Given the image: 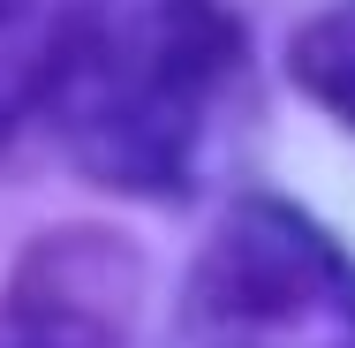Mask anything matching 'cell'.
Returning <instances> with one entry per match:
<instances>
[{
  "instance_id": "277c9868",
  "label": "cell",
  "mask_w": 355,
  "mask_h": 348,
  "mask_svg": "<svg viewBox=\"0 0 355 348\" xmlns=\"http://www.w3.org/2000/svg\"><path fill=\"white\" fill-rule=\"evenodd\" d=\"M295 83L318 106H333L340 122H355V0L325 8L318 23L295 31Z\"/></svg>"
},
{
  "instance_id": "7a4b0ae2",
  "label": "cell",
  "mask_w": 355,
  "mask_h": 348,
  "mask_svg": "<svg viewBox=\"0 0 355 348\" xmlns=\"http://www.w3.org/2000/svg\"><path fill=\"white\" fill-rule=\"evenodd\" d=\"M189 326L212 348H355V273L295 212L250 205L189 280Z\"/></svg>"
},
{
  "instance_id": "6da1fadb",
  "label": "cell",
  "mask_w": 355,
  "mask_h": 348,
  "mask_svg": "<svg viewBox=\"0 0 355 348\" xmlns=\"http://www.w3.org/2000/svg\"><path fill=\"white\" fill-rule=\"evenodd\" d=\"M227 69L234 23L219 0H91L53 46V106L98 182L166 190Z\"/></svg>"
},
{
  "instance_id": "3957f363",
  "label": "cell",
  "mask_w": 355,
  "mask_h": 348,
  "mask_svg": "<svg viewBox=\"0 0 355 348\" xmlns=\"http://www.w3.org/2000/svg\"><path fill=\"white\" fill-rule=\"evenodd\" d=\"M98 242H53L31 258L0 310V348H114V303L98 280Z\"/></svg>"
}]
</instances>
